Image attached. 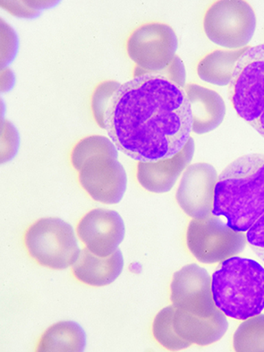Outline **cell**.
<instances>
[{"label":"cell","mask_w":264,"mask_h":352,"mask_svg":"<svg viewBox=\"0 0 264 352\" xmlns=\"http://www.w3.org/2000/svg\"><path fill=\"white\" fill-rule=\"evenodd\" d=\"M105 130L118 149L135 161L176 155L191 138V109L185 89L156 74L129 80L111 100Z\"/></svg>","instance_id":"1"},{"label":"cell","mask_w":264,"mask_h":352,"mask_svg":"<svg viewBox=\"0 0 264 352\" xmlns=\"http://www.w3.org/2000/svg\"><path fill=\"white\" fill-rule=\"evenodd\" d=\"M264 214V155L240 157L218 177L212 215L224 216L236 232H248Z\"/></svg>","instance_id":"2"},{"label":"cell","mask_w":264,"mask_h":352,"mask_svg":"<svg viewBox=\"0 0 264 352\" xmlns=\"http://www.w3.org/2000/svg\"><path fill=\"white\" fill-rule=\"evenodd\" d=\"M216 307L228 318L246 320L264 309V268L254 260L232 256L212 276Z\"/></svg>","instance_id":"3"},{"label":"cell","mask_w":264,"mask_h":352,"mask_svg":"<svg viewBox=\"0 0 264 352\" xmlns=\"http://www.w3.org/2000/svg\"><path fill=\"white\" fill-rule=\"evenodd\" d=\"M228 94L237 115L264 137V44L240 58Z\"/></svg>","instance_id":"4"},{"label":"cell","mask_w":264,"mask_h":352,"mask_svg":"<svg viewBox=\"0 0 264 352\" xmlns=\"http://www.w3.org/2000/svg\"><path fill=\"white\" fill-rule=\"evenodd\" d=\"M23 242L34 261L53 270L73 266L82 250L72 226L56 217L40 219L32 223Z\"/></svg>","instance_id":"5"},{"label":"cell","mask_w":264,"mask_h":352,"mask_svg":"<svg viewBox=\"0 0 264 352\" xmlns=\"http://www.w3.org/2000/svg\"><path fill=\"white\" fill-rule=\"evenodd\" d=\"M177 48L176 32L167 23L151 22L135 28L126 41L127 54L136 65L133 76L162 73L176 57Z\"/></svg>","instance_id":"6"},{"label":"cell","mask_w":264,"mask_h":352,"mask_svg":"<svg viewBox=\"0 0 264 352\" xmlns=\"http://www.w3.org/2000/svg\"><path fill=\"white\" fill-rule=\"evenodd\" d=\"M204 29L213 43L227 49H243L254 36L256 16L248 2L221 0L208 8Z\"/></svg>","instance_id":"7"},{"label":"cell","mask_w":264,"mask_h":352,"mask_svg":"<svg viewBox=\"0 0 264 352\" xmlns=\"http://www.w3.org/2000/svg\"><path fill=\"white\" fill-rule=\"evenodd\" d=\"M246 242L244 232L231 229L218 216L212 214L190 221L186 233L190 252L199 262L207 265L223 262L242 253Z\"/></svg>","instance_id":"8"},{"label":"cell","mask_w":264,"mask_h":352,"mask_svg":"<svg viewBox=\"0 0 264 352\" xmlns=\"http://www.w3.org/2000/svg\"><path fill=\"white\" fill-rule=\"evenodd\" d=\"M118 159L109 153H99L86 160L77 170L80 185L97 202L115 205L123 199L127 175Z\"/></svg>","instance_id":"9"},{"label":"cell","mask_w":264,"mask_h":352,"mask_svg":"<svg viewBox=\"0 0 264 352\" xmlns=\"http://www.w3.org/2000/svg\"><path fill=\"white\" fill-rule=\"evenodd\" d=\"M170 289L172 305L177 309L204 318L219 311L213 300L212 276L200 265H188L176 272Z\"/></svg>","instance_id":"10"},{"label":"cell","mask_w":264,"mask_h":352,"mask_svg":"<svg viewBox=\"0 0 264 352\" xmlns=\"http://www.w3.org/2000/svg\"><path fill=\"white\" fill-rule=\"evenodd\" d=\"M218 177L215 168L206 162L189 165L186 168L176 198L181 209L189 217L204 219L212 214Z\"/></svg>","instance_id":"11"},{"label":"cell","mask_w":264,"mask_h":352,"mask_svg":"<svg viewBox=\"0 0 264 352\" xmlns=\"http://www.w3.org/2000/svg\"><path fill=\"white\" fill-rule=\"evenodd\" d=\"M80 241L91 252L100 257L111 256L118 250L126 235L121 215L114 210H91L80 220L76 228Z\"/></svg>","instance_id":"12"},{"label":"cell","mask_w":264,"mask_h":352,"mask_svg":"<svg viewBox=\"0 0 264 352\" xmlns=\"http://www.w3.org/2000/svg\"><path fill=\"white\" fill-rule=\"evenodd\" d=\"M195 144L190 138L188 143L176 155L157 162L138 164V180L142 188L151 193L162 194L170 192L177 179L194 158Z\"/></svg>","instance_id":"13"},{"label":"cell","mask_w":264,"mask_h":352,"mask_svg":"<svg viewBox=\"0 0 264 352\" xmlns=\"http://www.w3.org/2000/svg\"><path fill=\"white\" fill-rule=\"evenodd\" d=\"M172 324L177 336L188 347L207 346L219 341L228 329L226 315L221 310L210 318H201L175 307Z\"/></svg>","instance_id":"14"},{"label":"cell","mask_w":264,"mask_h":352,"mask_svg":"<svg viewBox=\"0 0 264 352\" xmlns=\"http://www.w3.org/2000/svg\"><path fill=\"white\" fill-rule=\"evenodd\" d=\"M185 91L191 109L192 132L207 134L221 125L226 104L218 93L194 84L186 85Z\"/></svg>","instance_id":"15"},{"label":"cell","mask_w":264,"mask_h":352,"mask_svg":"<svg viewBox=\"0 0 264 352\" xmlns=\"http://www.w3.org/2000/svg\"><path fill=\"white\" fill-rule=\"evenodd\" d=\"M124 265V256L120 248L111 256L100 257L85 248L73 265L72 271L79 282L90 286L103 287L114 283L120 277Z\"/></svg>","instance_id":"16"},{"label":"cell","mask_w":264,"mask_h":352,"mask_svg":"<svg viewBox=\"0 0 264 352\" xmlns=\"http://www.w3.org/2000/svg\"><path fill=\"white\" fill-rule=\"evenodd\" d=\"M84 328L74 321H61L45 331L38 340V352H82L86 348Z\"/></svg>","instance_id":"17"},{"label":"cell","mask_w":264,"mask_h":352,"mask_svg":"<svg viewBox=\"0 0 264 352\" xmlns=\"http://www.w3.org/2000/svg\"><path fill=\"white\" fill-rule=\"evenodd\" d=\"M249 48L217 50L204 56L197 65L199 78L209 84L226 87L232 80L237 62Z\"/></svg>","instance_id":"18"},{"label":"cell","mask_w":264,"mask_h":352,"mask_svg":"<svg viewBox=\"0 0 264 352\" xmlns=\"http://www.w3.org/2000/svg\"><path fill=\"white\" fill-rule=\"evenodd\" d=\"M234 350L264 352V315L246 319L234 334Z\"/></svg>","instance_id":"19"},{"label":"cell","mask_w":264,"mask_h":352,"mask_svg":"<svg viewBox=\"0 0 264 352\" xmlns=\"http://www.w3.org/2000/svg\"><path fill=\"white\" fill-rule=\"evenodd\" d=\"M99 153H109L118 158V148L111 139L103 135H90L82 138L74 146L71 162L75 170H78L86 160Z\"/></svg>","instance_id":"20"},{"label":"cell","mask_w":264,"mask_h":352,"mask_svg":"<svg viewBox=\"0 0 264 352\" xmlns=\"http://www.w3.org/2000/svg\"><path fill=\"white\" fill-rule=\"evenodd\" d=\"M175 306L165 307L157 314L153 324V333L154 338L168 351H177L188 348L175 333L172 324V316Z\"/></svg>","instance_id":"21"},{"label":"cell","mask_w":264,"mask_h":352,"mask_svg":"<svg viewBox=\"0 0 264 352\" xmlns=\"http://www.w3.org/2000/svg\"><path fill=\"white\" fill-rule=\"evenodd\" d=\"M120 82L109 80L104 81L95 87L91 96V109L95 121L102 129H105V116L109 106L115 94L121 87Z\"/></svg>","instance_id":"22"},{"label":"cell","mask_w":264,"mask_h":352,"mask_svg":"<svg viewBox=\"0 0 264 352\" xmlns=\"http://www.w3.org/2000/svg\"><path fill=\"white\" fill-rule=\"evenodd\" d=\"M0 38H1V58L0 64L1 69L10 67L12 62L16 59L19 52V37L16 32L12 28L10 23L5 22L4 19L0 20Z\"/></svg>","instance_id":"23"},{"label":"cell","mask_w":264,"mask_h":352,"mask_svg":"<svg viewBox=\"0 0 264 352\" xmlns=\"http://www.w3.org/2000/svg\"><path fill=\"white\" fill-rule=\"evenodd\" d=\"M1 164L10 162L16 156L20 148L19 130L10 120L1 118Z\"/></svg>","instance_id":"24"},{"label":"cell","mask_w":264,"mask_h":352,"mask_svg":"<svg viewBox=\"0 0 264 352\" xmlns=\"http://www.w3.org/2000/svg\"><path fill=\"white\" fill-rule=\"evenodd\" d=\"M246 241L254 252L264 262V214L248 230Z\"/></svg>","instance_id":"25"},{"label":"cell","mask_w":264,"mask_h":352,"mask_svg":"<svg viewBox=\"0 0 264 352\" xmlns=\"http://www.w3.org/2000/svg\"><path fill=\"white\" fill-rule=\"evenodd\" d=\"M158 75L170 80L171 82H175L181 88L185 89L186 87V73L185 65H184L179 56H176L173 60H172L170 66L164 71H162V73L158 74Z\"/></svg>","instance_id":"26"},{"label":"cell","mask_w":264,"mask_h":352,"mask_svg":"<svg viewBox=\"0 0 264 352\" xmlns=\"http://www.w3.org/2000/svg\"><path fill=\"white\" fill-rule=\"evenodd\" d=\"M0 4H1L3 10L10 12L11 14L19 17V19H36L41 14V12L31 10L25 5V1H10V0L4 1L2 0L0 1Z\"/></svg>","instance_id":"27"},{"label":"cell","mask_w":264,"mask_h":352,"mask_svg":"<svg viewBox=\"0 0 264 352\" xmlns=\"http://www.w3.org/2000/svg\"><path fill=\"white\" fill-rule=\"evenodd\" d=\"M1 76H0V89H1V93H8L14 88L16 85V76L10 67H6V69H1Z\"/></svg>","instance_id":"28"},{"label":"cell","mask_w":264,"mask_h":352,"mask_svg":"<svg viewBox=\"0 0 264 352\" xmlns=\"http://www.w3.org/2000/svg\"><path fill=\"white\" fill-rule=\"evenodd\" d=\"M25 3L31 10L41 12L47 8L55 7L59 1H25Z\"/></svg>","instance_id":"29"}]
</instances>
